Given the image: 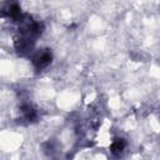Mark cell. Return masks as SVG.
I'll return each mask as SVG.
<instances>
[{"instance_id": "obj_1", "label": "cell", "mask_w": 160, "mask_h": 160, "mask_svg": "<svg viewBox=\"0 0 160 160\" xmlns=\"http://www.w3.org/2000/svg\"><path fill=\"white\" fill-rule=\"evenodd\" d=\"M32 62H34V65H35L36 69H42V68L48 66V65L51 62V52H50L48 49H45V50L38 52V54L34 56Z\"/></svg>"}, {"instance_id": "obj_2", "label": "cell", "mask_w": 160, "mask_h": 160, "mask_svg": "<svg viewBox=\"0 0 160 160\" xmlns=\"http://www.w3.org/2000/svg\"><path fill=\"white\" fill-rule=\"evenodd\" d=\"M125 145H126V144H125V141H124L122 139H115V140L112 141L111 146H110V150H111V152H112L114 155H119V154L122 152Z\"/></svg>"}, {"instance_id": "obj_3", "label": "cell", "mask_w": 160, "mask_h": 160, "mask_svg": "<svg viewBox=\"0 0 160 160\" xmlns=\"http://www.w3.org/2000/svg\"><path fill=\"white\" fill-rule=\"evenodd\" d=\"M22 111H24V115H25V118H26L28 120H32V119L35 118V111H34L32 108H30V106H25Z\"/></svg>"}]
</instances>
